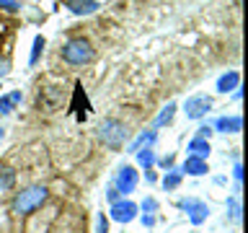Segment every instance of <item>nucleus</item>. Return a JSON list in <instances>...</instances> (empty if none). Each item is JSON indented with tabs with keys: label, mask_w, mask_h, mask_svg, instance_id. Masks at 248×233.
Listing matches in <instances>:
<instances>
[{
	"label": "nucleus",
	"mask_w": 248,
	"mask_h": 233,
	"mask_svg": "<svg viewBox=\"0 0 248 233\" xmlns=\"http://www.w3.org/2000/svg\"><path fill=\"white\" fill-rule=\"evenodd\" d=\"M46 197H49L46 186H42V184L26 186V189H21V192L13 197V202H11V210H13L16 215H31L36 207H42V205H44Z\"/></svg>",
	"instance_id": "nucleus-1"
},
{
	"label": "nucleus",
	"mask_w": 248,
	"mask_h": 233,
	"mask_svg": "<svg viewBox=\"0 0 248 233\" xmlns=\"http://www.w3.org/2000/svg\"><path fill=\"white\" fill-rule=\"evenodd\" d=\"M62 60L67 65H85V62L93 60V47L85 42V39H70V42L62 47Z\"/></svg>",
	"instance_id": "nucleus-2"
},
{
	"label": "nucleus",
	"mask_w": 248,
	"mask_h": 233,
	"mask_svg": "<svg viewBox=\"0 0 248 233\" xmlns=\"http://www.w3.org/2000/svg\"><path fill=\"white\" fill-rule=\"evenodd\" d=\"M98 135H101V140H104V145L116 150V148H122L124 140H127V127H124L119 119H104L101 127H98Z\"/></svg>",
	"instance_id": "nucleus-3"
},
{
	"label": "nucleus",
	"mask_w": 248,
	"mask_h": 233,
	"mask_svg": "<svg viewBox=\"0 0 248 233\" xmlns=\"http://www.w3.org/2000/svg\"><path fill=\"white\" fill-rule=\"evenodd\" d=\"M178 207L184 210L186 215H189V220L194 225H202L209 217V207H207V202H199V200H181L178 202Z\"/></svg>",
	"instance_id": "nucleus-4"
},
{
	"label": "nucleus",
	"mask_w": 248,
	"mask_h": 233,
	"mask_svg": "<svg viewBox=\"0 0 248 233\" xmlns=\"http://www.w3.org/2000/svg\"><path fill=\"white\" fill-rule=\"evenodd\" d=\"M108 215H111V220L116 223H132L137 217V205L129 200H116L111 210H108Z\"/></svg>",
	"instance_id": "nucleus-5"
},
{
	"label": "nucleus",
	"mask_w": 248,
	"mask_h": 233,
	"mask_svg": "<svg viewBox=\"0 0 248 233\" xmlns=\"http://www.w3.org/2000/svg\"><path fill=\"white\" fill-rule=\"evenodd\" d=\"M209 109H212V99L209 96H191V99H186L184 112H186L189 119H202Z\"/></svg>",
	"instance_id": "nucleus-6"
},
{
	"label": "nucleus",
	"mask_w": 248,
	"mask_h": 233,
	"mask_svg": "<svg viewBox=\"0 0 248 233\" xmlns=\"http://www.w3.org/2000/svg\"><path fill=\"white\" fill-rule=\"evenodd\" d=\"M114 186L119 189V194L135 192V186H137V171L132 168V166H122L119 174H116V184Z\"/></svg>",
	"instance_id": "nucleus-7"
},
{
	"label": "nucleus",
	"mask_w": 248,
	"mask_h": 233,
	"mask_svg": "<svg viewBox=\"0 0 248 233\" xmlns=\"http://www.w3.org/2000/svg\"><path fill=\"white\" fill-rule=\"evenodd\" d=\"M65 5L75 16H88V13H93L98 8V0H65Z\"/></svg>",
	"instance_id": "nucleus-8"
},
{
	"label": "nucleus",
	"mask_w": 248,
	"mask_h": 233,
	"mask_svg": "<svg viewBox=\"0 0 248 233\" xmlns=\"http://www.w3.org/2000/svg\"><path fill=\"white\" fill-rule=\"evenodd\" d=\"M186 150H189L191 158H202V161H207V155H209V150H212V148H209V140L194 137L191 143H189V148H186Z\"/></svg>",
	"instance_id": "nucleus-9"
},
{
	"label": "nucleus",
	"mask_w": 248,
	"mask_h": 233,
	"mask_svg": "<svg viewBox=\"0 0 248 233\" xmlns=\"http://www.w3.org/2000/svg\"><path fill=\"white\" fill-rule=\"evenodd\" d=\"M155 137H158V132L155 130H145V132H140L137 140L129 145V150L127 153H137V150H145V148H150L155 143Z\"/></svg>",
	"instance_id": "nucleus-10"
},
{
	"label": "nucleus",
	"mask_w": 248,
	"mask_h": 233,
	"mask_svg": "<svg viewBox=\"0 0 248 233\" xmlns=\"http://www.w3.org/2000/svg\"><path fill=\"white\" fill-rule=\"evenodd\" d=\"M238 85H240V73L238 70H230V73H225L220 81H217V91L228 93V91H235Z\"/></svg>",
	"instance_id": "nucleus-11"
},
{
	"label": "nucleus",
	"mask_w": 248,
	"mask_h": 233,
	"mask_svg": "<svg viewBox=\"0 0 248 233\" xmlns=\"http://www.w3.org/2000/svg\"><path fill=\"white\" fill-rule=\"evenodd\" d=\"M240 127H243V119H240V116H220V119L215 122L217 132H240Z\"/></svg>",
	"instance_id": "nucleus-12"
},
{
	"label": "nucleus",
	"mask_w": 248,
	"mask_h": 233,
	"mask_svg": "<svg viewBox=\"0 0 248 233\" xmlns=\"http://www.w3.org/2000/svg\"><path fill=\"white\" fill-rule=\"evenodd\" d=\"M181 174H189V176H204L207 174V161H202V158H186L184 163V168H181Z\"/></svg>",
	"instance_id": "nucleus-13"
},
{
	"label": "nucleus",
	"mask_w": 248,
	"mask_h": 233,
	"mask_svg": "<svg viewBox=\"0 0 248 233\" xmlns=\"http://www.w3.org/2000/svg\"><path fill=\"white\" fill-rule=\"evenodd\" d=\"M21 99H23L21 91H13V93H8V96H0V114H11L13 106L18 104Z\"/></svg>",
	"instance_id": "nucleus-14"
},
{
	"label": "nucleus",
	"mask_w": 248,
	"mask_h": 233,
	"mask_svg": "<svg viewBox=\"0 0 248 233\" xmlns=\"http://www.w3.org/2000/svg\"><path fill=\"white\" fill-rule=\"evenodd\" d=\"M181 179H184L181 168H168V171H166V176H163V186H166V192L176 189V186L181 184Z\"/></svg>",
	"instance_id": "nucleus-15"
},
{
	"label": "nucleus",
	"mask_w": 248,
	"mask_h": 233,
	"mask_svg": "<svg viewBox=\"0 0 248 233\" xmlns=\"http://www.w3.org/2000/svg\"><path fill=\"white\" fill-rule=\"evenodd\" d=\"M13 184H16V171L8 166H0V192L13 189Z\"/></svg>",
	"instance_id": "nucleus-16"
},
{
	"label": "nucleus",
	"mask_w": 248,
	"mask_h": 233,
	"mask_svg": "<svg viewBox=\"0 0 248 233\" xmlns=\"http://www.w3.org/2000/svg\"><path fill=\"white\" fill-rule=\"evenodd\" d=\"M176 114V104H166V109L158 114V119H155V127H163V124H168L170 119H173Z\"/></svg>",
	"instance_id": "nucleus-17"
},
{
	"label": "nucleus",
	"mask_w": 248,
	"mask_h": 233,
	"mask_svg": "<svg viewBox=\"0 0 248 233\" xmlns=\"http://www.w3.org/2000/svg\"><path fill=\"white\" fill-rule=\"evenodd\" d=\"M135 155H137V163H140L142 168H150L153 163H155V153L150 150V148H145V150H137Z\"/></svg>",
	"instance_id": "nucleus-18"
},
{
	"label": "nucleus",
	"mask_w": 248,
	"mask_h": 233,
	"mask_svg": "<svg viewBox=\"0 0 248 233\" xmlns=\"http://www.w3.org/2000/svg\"><path fill=\"white\" fill-rule=\"evenodd\" d=\"M42 50H44V36H36V39H34V47H31L29 65H36V60H39V54H42Z\"/></svg>",
	"instance_id": "nucleus-19"
},
{
	"label": "nucleus",
	"mask_w": 248,
	"mask_h": 233,
	"mask_svg": "<svg viewBox=\"0 0 248 233\" xmlns=\"http://www.w3.org/2000/svg\"><path fill=\"white\" fill-rule=\"evenodd\" d=\"M228 210H230L232 220H240V202H238V197H230L228 200Z\"/></svg>",
	"instance_id": "nucleus-20"
},
{
	"label": "nucleus",
	"mask_w": 248,
	"mask_h": 233,
	"mask_svg": "<svg viewBox=\"0 0 248 233\" xmlns=\"http://www.w3.org/2000/svg\"><path fill=\"white\" fill-rule=\"evenodd\" d=\"M96 233H108V220L104 213H98V217H96Z\"/></svg>",
	"instance_id": "nucleus-21"
},
{
	"label": "nucleus",
	"mask_w": 248,
	"mask_h": 233,
	"mask_svg": "<svg viewBox=\"0 0 248 233\" xmlns=\"http://www.w3.org/2000/svg\"><path fill=\"white\" fill-rule=\"evenodd\" d=\"M142 210H145V213H155V210H158V200L145 197V200H142Z\"/></svg>",
	"instance_id": "nucleus-22"
},
{
	"label": "nucleus",
	"mask_w": 248,
	"mask_h": 233,
	"mask_svg": "<svg viewBox=\"0 0 248 233\" xmlns=\"http://www.w3.org/2000/svg\"><path fill=\"white\" fill-rule=\"evenodd\" d=\"M0 8H5V11H11V13H13V11H18L21 5L16 3V0H0Z\"/></svg>",
	"instance_id": "nucleus-23"
},
{
	"label": "nucleus",
	"mask_w": 248,
	"mask_h": 233,
	"mask_svg": "<svg viewBox=\"0 0 248 233\" xmlns=\"http://www.w3.org/2000/svg\"><path fill=\"white\" fill-rule=\"evenodd\" d=\"M212 127H209V124H202V127H199V135L197 137H202V140H209V135H212Z\"/></svg>",
	"instance_id": "nucleus-24"
},
{
	"label": "nucleus",
	"mask_w": 248,
	"mask_h": 233,
	"mask_svg": "<svg viewBox=\"0 0 248 233\" xmlns=\"http://www.w3.org/2000/svg\"><path fill=\"white\" fill-rule=\"evenodd\" d=\"M8 70H11V62H8V57H0V78H5Z\"/></svg>",
	"instance_id": "nucleus-25"
},
{
	"label": "nucleus",
	"mask_w": 248,
	"mask_h": 233,
	"mask_svg": "<svg viewBox=\"0 0 248 233\" xmlns=\"http://www.w3.org/2000/svg\"><path fill=\"white\" fill-rule=\"evenodd\" d=\"M142 225L153 228V225H155V215H153V213H142Z\"/></svg>",
	"instance_id": "nucleus-26"
},
{
	"label": "nucleus",
	"mask_w": 248,
	"mask_h": 233,
	"mask_svg": "<svg viewBox=\"0 0 248 233\" xmlns=\"http://www.w3.org/2000/svg\"><path fill=\"white\" fill-rule=\"evenodd\" d=\"M106 197H108V200H111V205H114V202H116V200H119V189H116V186H111V189H108V192H106Z\"/></svg>",
	"instance_id": "nucleus-27"
},
{
	"label": "nucleus",
	"mask_w": 248,
	"mask_h": 233,
	"mask_svg": "<svg viewBox=\"0 0 248 233\" xmlns=\"http://www.w3.org/2000/svg\"><path fill=\"white\" fill-rule=\"evenodd\" d=\"M160 166H163V168H173V155H166V158H160Z\"/></svg>",
	"instance_id": "nucleus-28"
},
{
	"label": "nucleus",
	"mask_w": 248,
	"mask_h": 233,
	"mask_svg": "<svg viewBox=\"0 0 248 233\" xmlns=\"http://www.w3.org/2000/svg\"><path fill=\"white\" fill-rule=\"evenodd\" d=\"M232 176H235V182H240V179H243V166H240V163H235V168H232Z\"/></svg>",
	"instance_id": "nucleus-29"
},
{
	"label": "nucleus",
	"mask_w": 248,
	"mask_h": 233,
	"mask_svg": "<svg viewBox=\"0 0 248 233\" xmlns=\"http://www.w3.org/2000/svg\"><path fill=\"white\" fill-rule=\"evenodd\" d=\"M145 179H147V182H150V184L155 182V174H153V171H150V168H145Z\"/></svg>",
	"instance_id": "nucleus-30"
},
{
	"label": "nucleus",
	"mask_w": 248,
	"mask_h": 233,
	"mask_svg": "<svg viewBox=\"0 0 248 233\" xmlns=\"http://www.w3.org/2000/svg\"><path fill=\"white\" fill-rule=\"evenodd\" d=\"M3 137H5V132H3V130H0V140H3Z\"/></svg>",
	"instance_id": "nucleus-31"
}]
</instances>
